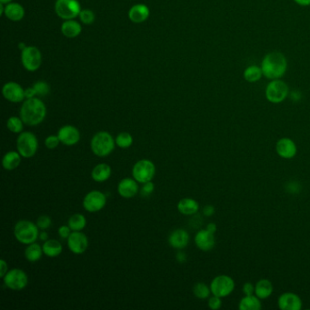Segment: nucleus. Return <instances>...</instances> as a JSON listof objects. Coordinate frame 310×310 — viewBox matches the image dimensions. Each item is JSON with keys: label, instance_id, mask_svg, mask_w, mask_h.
Here are the masks:
<instances>
[{"label": "nucleus", "instance_id": "1", "mask_svg": "<svg viewBox=\"0 0 310 310\" xmlns=\"http://www.w3.org/2000/svg\"><path fill=\"white\" fill-rule=\"evenodd\" d=\"M19 116L25 125L30 127L41 124L46 118V105L36 97L33 99L26 100L24 103L22 104Z\"/></svg>", "mask_w": 310, "mask_h": 310}, {"label": "nucleus", "instance_id": "2", "mask_svg": "<svg viewBox=\"0 0 310 310\" xmlns=\"http://www.w3.org/2000/svg\"><path fill=\"white\" fill-rule=\"evenodd\" d=\"M263 76L269 79H278L285 75L288 69V61L280 52H270L266 55L261 63Z\"/></svg>", "mask_w": 310, "mask_h": 310}, {"label": "nucleus", "instance_id": "3", "mask_svg": "<svg viewBox=\"0 0 310 310\" xmlns=\"http://www.w3.org/2000/svg\"><path fill=\"white\" fill-rule=\"evenodd\" d=\"M116 147V140L110 133L100 131L95 134L90 142L92 152L97 157H108L114 151Z\"/></svg>", "mask_w": 310, "mask_h": 310}, {"label": "nucleus", "instance_id": "4", "mask_svg": "<svg viewBox=\"0 0 310 310\" xmlns=\"http://www.w3.org/2000/svg\"><path fill=\"white\" fill-rule=\"evenodd\" d=\"M39 228L37 224L30 220H19L14 228V236L21 244H32L39 236Z\"/></svg>", "mask_w": 310, "mask_h": 310}, {"label": "nucleus", "instance_id": "5", "mask_svg": "<svg viewBox=\"0 0 310 310\" xmlns=\"http://www.w3.org/2000/svg\"><path fill=\"white\" fill-rule=\"evenodd\" d=\"M17 149L24 158L34 157L38 149V140L36 135L29 131L21 132L17 137Z\"/></svg>", "mask_w": 310, "mask_h": 310}, {"label": "nucleus", "instance_id": "6", "mask_svg": "<svg viewBox=\"0 0 310 310\" xmlns=\"http://www.w3.org/2000/svg\"><path fill=\"white\" fill-rule=\"evenodd\" d=\"M156 175V165L149 159H141L133 165L132 177L139 184L152 181Z\"/></svg>", "mask_w": 310, "mask_h": 310}, {"label": "nucleus", "instance_id": "7", "mask_svg": "<svg viewBox=\"0 0 310 310\" xmlns=\"http://www.w3.org/2000/svg\"><path fill=\"white\" fill-rule=\"evenodd\" d=\"M236 284L231 277L228 275H219L211 281V293L219 298H227L233 293Z\"/></svg>", "mask_w": 310, "mask_h": 310}, {"label": "nucleus", "instance_id": "8", "mask_svg": "<svg viewBox=\"0 0 310 310\" xmlns=\"http://www.w3.org/2000/svg\"><path fill=\"white\" fill-rule=\"evenodd\" d=\"M289 95V87L280 79H274L266 88V98L273 104L281 103Z\"/></svg>", "mask_w": 310, "mask_h": 310}, {"label": "nucleus", "instance_id": "9", "mask_svg": "<svg viewBox=\"0 0 310 310\" xmlns=\"http://www.w3.org/2000/svg\"><path fill=\"white\" fill-rule=\"evenodd\" d=\"M4 284L8 289L13 291H20L26 289L29 284V277L24 270L13 269L8 271L3 277Z\"/></svg>", "mask_w": 310, "mask_h": 310}, {"label": "nucleus", "instance_id": "10", "mask_svg": "<svg viewBox=\"0 0 310 310\" xmlns=\"http://www.w3.org/2000/svg\"><path fill=\"white\" fill-rule=\"evenodd\" d=\"M55 11L60 18L69 20L79 16L81 9L78 0H57Z\"/></svg>", "mask_w": 310, "mask_h": 310}, {"label": "nucleus", "instance_id": "11", "mask_svg": "<svg viewBox=\"0 0 310 310\" xmlns=\"http://www.w3.org/2000/svg\"><path fill=\"white\" fill-rule=\"evenodd\" d=\"M21 61L27 70H37L42 64L41 52L36 46H26L21 53Z\"/></svg>", "mask_w": 310, "mask_h": 310}, {"label": "nucleus", "instance_id": "12", "mask_svg": "<svg viewBox=\"0 0 310 310\" xmlns=\"http://www.w3.org/2000/svg\"><path fill=\"white\" fill-rule=\"evenodd\" d=\"M107 204L106 195L100 190L88 192L83 199V207L89 213H96L102 210Z\"/></svg>", "mask_w": 310, "mask_h": 310}, {"label": "nucleus", "instance_id": "13", "mask_svg": "<svg viewBox=\"0 0 310 310\" xmlns=\"http://www.w3.org/2000/svg\"><path fill=\"white\" fill-rule=\"evenodd\" d=\"M66 242L69 250L75 255H82L88 248L87 235L81 231H72Z\"/></svg>", "mask_w": 310, "mask_h": 310}, {"label": "nucleus", "instance_id": "14", "mask_svg": "<svg viewBox=\"0 0 310 310\" xmlns=\"http://www.w3.org/2000/svg\"><path fill=\"white\" fill-rule=\"evenodd\" d=\"M58 137L63 145L71 147V146L77 145L79 143L81 136L79 129L76 127L71 125H66L59 128Z\"/></svg>", "mask_w": 310, "mask_h": 310}, {"label": "nucleus", "instance_id": "15", "mask_svg": "<svg viewBox=\"0 0 310 310\" xmlns=\"http://www.w3.org/2000/svg\"><path fill=\"white\" fill-rule=\"evenodd\" d=\"M276 151L279 157L284 159H292L297 156L298 147L293 139L290 137H282L277 140Z\"/></svg>", "mask_w": 310, "mask_h": 310}, {"label": "nucleus", "instance_id": "16", "mask_svg": "<svg viewBox=\"0 0 310 310\" xmlns=\"http://www.w3.org/2000/svg\"><path fill=\"white\" fill-rule=\"evenodd\" d=\"M277 306L281 310H300L303 301L298 294L285 292L277 298Z\"/></svg>", "mask_w": 310, "mask_h": 310}, {"label": "nucleus", "instance_id": "17", "mask_svg": "<svg viewBox=\"0 0 310 310\" xmlns=\"http://www.w3.org/2000/svg\"><path fill=\"white\" fill-rule=\"evenodd\" d=\"M195 244L197 248L204 252H208L212 250L216 244L215 234L206 229H200L196 234L194 239Z\"/></svg>", "mask_w": 310, "mask_h": 310}, {"label": "nucleus", "instance_id": "18", "mask_svg": "<svg viewBox=\"0 0 310 310\" xmlns=\"http://www.w3.org/2000/svg\"><path fill=\"white\" fill-rule=\"evenodd\" d=\"M2 93L5 99L12 103H19L25 100V89L16 82H8L5 84Z\"/></svg>", "mask_w": 310, "mask_h": 310}, {"label": "nucleus", "instance_id": "19", "mask_svg": "<svg viewBox=\"0 0 310 310\" xmlns=\"http://www.w3.org/2000/svg\"><path fill=\"white\" fill-rule=\"evenodd\" d=\"M139 191L138 182L134 178H125L118 183L117 193L124 199H132Z\"/></svg>", "mask_w": 310, "mask_h": 310}, {"label": "nucleus", "instance_id": "20", "mask_svg": "<svg viewBox=\"0 0 310 310\" xmlns=\"http://www.w3.org/2000/svg\"><path fill=\"white\" fill-rule=\"evenodd\" d=\"M168 240H169V244L170 245L171 248L181 250L187 247L189 240H190V236H189L188 232L185 229L178 228L173 232H171Z\"/></svg>", "mask_w": 310, "mask_h": 310}, {"label": "nucleus", "instance_id": "21", "mask_svg": "<svg viewBox=\"0 0 310 310\" xmlns=\"http://www.w3.org/2000/svg\"><path fill=\"white\" fill-rule=\"evenodd\" d=\"M149 9L146 5L137 4L133 6L128 11V17L135 24L145 22L149 17Z\"/></svg>", "mask_w": 310, "mask_h": 310}, {"label": "nucleus", "instance_id": "22", "mask_svg": "<svg viewBox=\"0 0 310 310\" xmlns=\"http://www.w3.org/2000/svg\"><path fill=\"white\" fill-rule=\"evenodd\" d=\"M178 210L184 216H193L199 210V204L196 199L185 198L178 203Z\"/></svg>", "mask_w": 310, "mask_h": 310}, {"label": "nucleus", "instance_id": "23", "mask_svg": "<svg viewBox=\"0 0 310 310\" xmlns=\"http://www.w3.org/2000/svg\"><path fill=\"white\" fill-rule=\"evenodd\" d=\"M274 292L272 282L267 278H261L255 284V295L262 299L269 298Z\"/></svg>", "mask_w": 310, "mask_h": 310}, {"label": "nucleus", "instance_id": "24", "mask_svg": "<svg viewBox=\"0 0 310 310\" xmlns=\"http://www.w3.org/2000/svg\"><path fill=\"white\" fill-rule=\"evenodd\" d=\"M111 166L106 163H100L92 170L91 178L96 182L102 183L111 177Z\"/></svg>", "mask_w": 310, "mask_h": 310}, {"label": "nucleus", "instance_id": "25", "mask_svg": "<svg viewBox=\"0 0 310 310\" xmlns=\"http://www.w3.org/2000/svg\"><path fill=\"white\" fill-rule=\"evenodd\" d=\"M5 16L12 21H19L25 16V9L18 3H9L5 6Z\"/></svg>", "mask_w": 310, "mask_h": 310}, {"label": "nucleus", "instance_id": "26", "mask_svg": "<svg viewBox=\"0 0 310 310\" xmlns=\"http://www.w3.org/2000/svg\"><path fill=\"white\" fill-rule=\"evenodd\" d=\"M239 308L240 310H260L262 308L261 299L255 294L248 296L245 295V297L240 299Z\"/></svg>", "mask_w": 310, "mask_h": 310}, {"label": "nucleus", "instance_id": "27", "mask_svg": "<svg viewBox=\"0 0 310 310\" xmlns=\"http://www.w3.org/2000/svg\"><path fill=\"white\" fill-rule=\"evenodd\" d=\"M44 255L49 257H57L63 251V247L61 243L57 240H47L44 242L42 246Z\"/></svg>", "mask_w": 310, "mask_h": 310}, {"label": "nucleus", "instance_id": "28", "mask_svg": "<svg viewBox=\"0 0 310 310\" xmlns=\"http://www.w3.org/2000/svg\"><path fill=\"white\" fill-rule=\"evenodd\" d=\"M21 155L18 153V151H9L8 153L5 154L3 159H2V165L5 170H14L19 166L21 163Z\"/></svg>", "mask_w": 310, "mask_h": 310}, {"label": "nucleus", "instance_id": "29", "mask_svg": "<svg viewBox=\"0 0 310 310\" xmlns=\"http://www.w3.org/2000/svg\"><path fill=\"white\" fill-rule=\"evenodd\" d=\"M82 28L79 22L69 19V20H65L61 26V31L62 34L66 37L68 38H74L79 36L81 33Z\"/></svg>", "mask_w": 310, "mask_h": 310}, {"label": "nucleus", "instance_id": "30", "mask_svg": "<svg viewBox=\"0 0 310 310\" xmlns=\"http://www.w3.org/2000/svg\"><path fill=\"white\" fill-rule=\"evenodd\" d=\"M43 252V248L39 244L34 242L32 244L28 245V247L25 249V257L27 260L29 262H37L40 260Z\"/></svg>", "mask_w": 310, "mask_h": 310}, {"label": "nucleus", "instance_id": "31", "mask_svg": "<svg viewBox=\"0 0 310 310\" xmlns=\"http://www.w3.org/2000/svg\"><path fill=\"white\" fill-rule=\"evenodd\" d=\"M67 225L69 226L72 231H81L87 226V219L82 214L77 213L71 216L68 219Z\"/></svg>", "mask_w": 310, "mask_h": 310}, {"label": "nucleus", "instance_id": "32", "mask_svg": "<svg viewBox=\"0 0 310 310\" xmlns=\"http://www.w3.org/2000/svg\"><path fill=\"white\" fill-rule=\"evenodd\" d=\"M262 76L263 72L261 66L259 67L256 65L248 66L244 71V79L249 83L257 82L262 78Z\"/></svg>", "mask_w": 310, "mask_h": 310}, {"label": "nucleus", "instance_id": "33", "mask_svg": "<svg viewBox=\"0 0 310 310\" xmlns=\"http://www.w3.org/2000/svg\"><path fill=\"white\" fill-rule=\"evenodd\" d=\"M193 294L196 298L199 299H207L210 297V294H212L210 285H207L203 282H199L193 287Z\"/></svg>", "mask_w": 310, "mask_h": 310}, {"label": "nucleus", "instance_id": "34", "mask_svg": "<svg viewBox=\"0 0 310 310\" xmlns=\"http://www.w3.org/2000/svg\"><path fill=\"white\" fill-rule=\"evenodd\" d=\"M24 122L21 120L20 116H11L8 120L7 122V128L9 131H11L15 134H20L23 132V128H24Z\"/></svg>", "mask_w": 310, "mask_h": 310}, {"label": "nucleus", "instance_id": "35", "mask_svg": "<svg viewBox=\"0 0 310 310\" xmlns=\"http://www.w3.org/2000/svg\"><path fill=\"white\" fill-rule=\"evenodd\" d=\"M116 145L120 149H128L133 144V137L128 132H121L116 136Z\"/></svg>", "mask_w": 310, "mask_h": 310}, {"label": "nucleus", "instance_id": "36", "mask_svg": "<svg viewBox=\"0 0 310 310\" xmlns=\"http://www.w3.org/2000/svg\"><path fill=\"white\" fill-rule=\"evenodd\" d=\"M79 17L85 25H91L95 21V14L90 9H82L79 13Z\"/></svg>", "mask_w": 310, "mask_h": 310}, {"label": "nucleus", "instance_id": "37", "mask_svg": "<svg viewBox=\"0 0 310 310\" xmlns=\"http://www.w3.org/2000/svg\"><path fill=\"white\" fill-rule=\"evenodd\" d=\"M34 89L39 97H45L50 93V86L45 81H37L34 84Z\"/></svg>", "mask_w": 310, "mask_h": 310}, {"label": "nucleus", "instance_id": "38", "mask_svg": "<svg viewBox=\"0 0 310 310\" xmlns=\"http://www.w3.org/2000/svg\"><path fill=\"white\" fill-rule=\"evenodd\" d=\"M36 224H37V226L39 229L46 230V229H49L51 227L52 220L50 219V216L42 215L40 217H38Z\"/></svg>", "mask_w": 310, "mask_h": 310}, {"label": "nucleus", "instance_id": "39", "mask_svg": "<svg viewBox=\"0 0 310 310\" xmlns=\"http://www.w3.org/2000/svg\"><path fill=\"white\" fill-rule=\"evenodd\" d=\"M208 307L212 310H218L222 306V298H219L218 296L212 295L211 297L208 298L207 301Z\"/></svg>", "mask_w": 310, "mask_h": 310}, {"label": "nucleus", "instance_id": "40", "mask_svg": "<svg viewBox=\"0 0 310 310\" xmlns=\"http://www.w3.org/2000/svg\"><path fill=\"white\" fill-rule=\"evenodd\" d=\"M60 143H61V142L59 140L58 135H57V136H55V135L49 136V137H46V139H45V146H46V149H57Z\"/></svg>", "mask_w": 310, "mask_h": 310}, {"label": "nucleus", "instance_id": "41", "mask_svg": "<svg viewBox=\"0 0 310 310\" xmlns=\"http://www.w3.org/2000/svg\"><path fill=\"white\" fill-rule=\"evenodd\" d=\"M154 189H155V185L152 181L145 183V184H143V186L141 187L140 195L142 197L147 198V197H149L150 195L153 193Z\"/></svg>", "mask_w": 310, "mask_h": 310}, {"label": "nucleus", "instance_id": "42", "mask_svg": "<svg viewBox=\"0 0 310 310\" xmlns=\"http://www.w3.org/2000/svg\"><path fill=\"white\" fill-rule=\"evenodd\" d=\"M58 233L61 239H63V240H67L68 236H70L72 230H71V228H69L68 225H67V226L63 225L60 228H58Z\"/></svg>", "mask_w": 310, "mask_h": 310}, {"label": "nucleus", "instance_id": "43", "mask_svg": "<svg viewBox=\"0 0 310 310\" xmlns=\"http://www.w3.org/2000/svg\"><path fill=\"white\" fill-rule=\"evenodd\" d=\"M242 291H243V293H244L246 296H248V295H254V294H255V285L252 284L251 282H247V283H245L244 285H243Z\"/></svg>", "mask_w": 310, "mask_h": 310}, {"label": "nucleus", "instance_id": "44", "mask_svg": "<svg viewBox=\"0 0 310 310\" xmlns=\"http://www.w3.org/2000/svg\"><path fill=\"white\" fill-rule=\"evenodd\" d=\"M8 271H9L8 263L4 259H1L0 260V277L3 278L6 276V274L8 273Z\"/></svg>", "mask_w": 310, "mask_h": 310}, {"label": "nucleus", "instance_id": "45", "mask_svg": "<svg viewBox=\"0 0 310 310\" xmlns=\"http://www.w3.org/2000/svg\"><path fill=\"white\" fill-rule=\"evenodd\" d=\"M214 213H215V207L213 206L208 205V206H206L203 208V214L206 217H211V216H213Z\"/></svg>", "mask_w": 310, "mask_h": 310}, {"label": "nucleus", "instance_id": "46", "mask_svg": "<svg viewBox=\"0 0 310 310\" xmlns=\"http://www.w3.org/2000/svg\"><path fill=\"white\" fill-rule=\"evenodd\" d=\"M37 95V93L35 91L34 87H29L25 89V98L26 100H29V99H33L35 98V96Z\"/></svg>", "mask_w": 310, "mask_h": 310}, {"label": "nucleus", "instance_id": "47", "mask_svg": "<svg viewBox=\"0 0 310 310\" xmlns=\"http://www.w3.org/2000/svg\"><path fill=\"white\" fill-rule=\"evenodd\" d=\"M176 259L178 260L179 263H185L186 261V253L182 252V251H178L176 255Z\"/></svg>", "mask_w": 310, "mask_h": 310}, {"label": "nucleus", "instance_id": "48", "mask_svg": "<svg viewBox=\"0 0 310 310\" xmlns=\"http://www.w3.org/2000/svg\"><path fill=\"white\" fill-rule=\"evenodd\" d=\"M297 4L302 7H308L310 6V0H294Z\"/></svg>", "mask_w": 310, "mask_h": 310}, {"label": "nucleus", "instance_id": "49", "mask_svg": "<svg viewBox=\"0 0 310 310\" xmlns=\"http://www.w3.org/2000/svg\"><path fill=\"white\" fill-rule=\"evenodd\" d=\"M38 239L41 240V241H44V242H45V241L49 240V234H47L45 230H43V231L39 233V236H38Z\"/></svg>", "mask_w": 310, "mask_h": 310}, {"label": "nucleus", "instance_id": "50", "mask_svg": "<svg viewBox=\"0 0 310 310\" xmlns=\"http://www.w3.org/2000/svg\"><path fill=\"white\" fill-rule=\"evenodd\" d=\"M206 228H207L208 231L212 232V233L215 234L216 231H217V225L215 223H209L207 225Z\"/></svg>", "mask_w": 310, "mask_h": 310}, {"label": "nucleus", "instance_id": "51", "mask_svg": "<svg viewBox=\"0 0 310 310\" xmlns=\"http://www.w3.org/2000/svg\"><path fill=\"white\" fill-rule=\"evenodd\" d=\"M13 0H0V3H2V4L7 5L9 4V3H11Z\"/></svg>", "mask_w": 310, "mask_h": 310}]
</instances>
